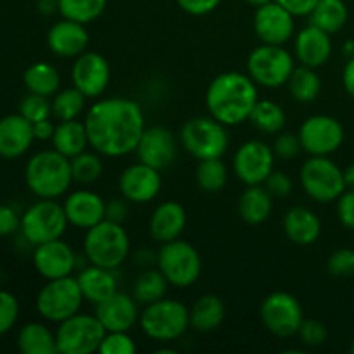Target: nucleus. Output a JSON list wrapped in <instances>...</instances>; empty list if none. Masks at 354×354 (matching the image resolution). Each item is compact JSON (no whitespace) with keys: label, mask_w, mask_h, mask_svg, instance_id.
<instances>
[{"label":"nucleus","mask_w":354,"mask_h":354,"mask_svg":"<svg viewBox=\"0 0 354 354\" xmlns=\"http://www.w3.org/2000/svg\"><path fill=\"white\" fill-rule=\"evenodd\" d=\"M90 147L100 156L123 158L137 151L145 127L144 111L127 97L97 100L83 120Z\"/></svg>","instance_id":"f257e3e1"},{"label":"nucleus","mask_w":354,"mask_h":354,"mask_svg":"<svg viewBox=\"0 0 354 354\" xmlns=\"http://www.w3.org/2000/svg\"><path fill=\"white\" fill-rule=\"evenodd\" d=\"M258 100L254 80L239 71L214 76L206 90L207 113L225 127H237L248 121Z\"/></svg>","instance_id":"f03ea898"},{"label":"nucleus","mask_w":354,"mask_h":354,"mask_svg":"<svg viewBox=\"0 0 354 354\" xmlns=\"http://www.w3.org/2000/svg\"><path fill=\"white\" fill-rule=\"evenodd\" d=\"M24 180L28 189L40 199H57L73 183L71 162L55 149L40 151L26 162Z\"/></svg>","instance_id":"7ed1b4c3"},{"label":"nucleus","mask_w":354,"mask_h":354,"mask_svg":"<svg viewBox=\"0 0 354 354\" xmlns=\"http://www.w3.org/2000/svg\"><path fill=\"white\" fill-rule=\"evenodd\" d=\"M83 254L90 265L118 270L130 254V237L123 223L102 220L88 228L83 239Z\"/></svg>","instance_id":"20e7f679"},{"label":"nucleus","mask_w":354,"mask_h":354,"mask_svg":"<svg viewBox=\"0 0 354 354\" xmlns=\"http://www.w3.org/2000/svg\"><path fill=\"white\" fill-rule=\"evenodd\" d=\"M138 325L152 341H176L190 328V310L180 301L162 297L144 308Z\"/></svg>","instance_id":"39448f33"},{"label":"nucleus","mask_w":354,"mask_h":354,"mask_svg":"<svg viewBox=\"0 0 354 354\" xmlns=\"http://www.w3.org/2000/svg\"><path fill=\"white\" fill-rule=\"evenodd\" d=\"M158 268L168 280L169 286L187 289L199 280L203 272V259L199 251L190 242L175 239L161 244L158 251Z\"/></svg>","instance_id":"423d86ee"},{"label":"nucleus","mask_w":354,"mask_h":354,"mask_svg":"<svg viewBox=\"0 0 354 354\" xmlns=\"http://www.w3.org/2000/svg\"><path fill=\"white\" fill-rule=\"evenodd\" d=\"M180 144L192 158L203 161L223 158L230 140L223 123L216 121L213 116H197L182 127Z\"/></svg>","instance_id":"0eeeda50"},{"label":"nucleus","mask_w":354,"mask_h":354,"mask_svg":"<svg viewBox=\"0 0 354 354\" xmlns=\"http://www.w3.org/2000/svg\"><path fill=\"white\" fill-rule=\"evenodd\" d=\"M82 289L76 277L47 280L37 296V311L41 318L52 324H61L73 315L80 313L83 306Z\"/></svg>","instance_id":"6e6552de"},{"label":"nucleus","mask_w":354,"mask_h":354,"mask_svg":"<svg viewBox=\"0 0 354 354\" xmlns=\"http://www.w3.org/2000/svg\"><path fill=\"white\" fill-rule=\"evenodd\" d=\"M301 185L308 197L322 204L337 201L344 194V171L328 156H311L299 171Z\"/></svg>","instance_id":"1a4fd4ad"},{"label":"nucleus","mask_w":354,"mask_h":354,"mask_svg":"<svg viewBox=\"0 0 354 354\" xmlns=\"http://www.w3.org/2000/svg\"><path fill=\"white\" fill-rule=\"evenodd\" d=\"M294 57L283 45L261 44L249 54L248 75L254 80L256 85L266 88H279L287 85L292 75Z\"/></svg>","instance_id":"9d476101"},{"label":"nucleus","mask_w":354,"mask_h":354,"mask_svg":"<svg viewBox=\"0 0 354 354\" xmlns=\"http://www.w3.org/2000/svg\"><path fill=\"white\" fill-rule=\"evenodd\" d=\"M55 342L59 354H92L99 351V346L106 335V328L93 315L76 313L68 320L57 324Z\"/></svg>","instance_id":"9b49d317"},{"label":"nucleus","mask_w":354,"mask_h":354,"mask_svg":"<svg viewBox=\"0 0 354 354\" xmlns=\"http://www.w3.org/2000/svg\"><path fill=\"white\" fill-rule=\"evenodd\" d=\"M68 225L62 204L55 203V199H40L21 216L19 230L30 244L38 245L61 239Z\"/></svg>","instance_id":"f8f14e48"},{"label":"nucleus","mask_w":354,"mask_h":354,"mask_svg":"<svg viewBox=\"0 0 354 354\" xmlns=\"http://www.w3.org/2000/svg\"><path fill=\"white\" fill-rule=\"evenodd\" d=\"M259 318L270 334L287 339L297 335V330L304 322V310L296 296L277 290L263 299Z\"/></svg>","instance_id":"ddd939ff"},{"label":"nucleus","mask_w":354,"mask_h":354,"mask_svg":"<svg viewBox=\"0 0 354 354\" xmlns=\"http://www.w3.org/2000/svg\"><path fill=\"white\" fill-rule=\"evenodd\" d=\"M303 151L310 156H330L344 142V127L328 114L310 116L297 131Z\"/></svg>","instance_id":"4468645a"},{"label":"nucleus","mask_w":354,"mask_h":354,"mask_svg":"<svg viewBox=\"0 0 354 354\" xmlns=\"http://www.w3.org/2000/svg\"><path fill=\"white\" fill-rule=\"evenodd\" d=\"M275 169V152L261 140H248L234 156V171L245 185H263Z\"/></svg>","instance_id":"2eb2a0df"},{"label":"nucleus","mask_w":354,"mask_h":354,"mask_svg":"<svg viewBox=\"0 0 354 354\" xmlns=\"http://www.w3.org/2000/svg\"><path fill=\"white\" fill-rule=\"evenodd\" d=\"M73 85L86 97L97 99L107 90L111 82V68L102 54L85 50L75 59L71 69Z\"/></svg>","instance_id":"dca6fc26"},{"label":"nucleus","mask_w":354,"mask_h":354,"mask_svg":"<svg viewBox=\"0 0 354 354\" xmlns=\"http://www.w3.org/2000/svg\"><path fill=\"white\" fill-rule=\"evenodd\" d=\"M80 256L62 239L35 245L33 266L47 280L69 277L78 270Z\"/></svg>","instance_id":"f3484780"},{"label":"nucleus","mask_w":354,"mask_h":354,"mask_svg":"<svg viewBox=\"0 0 354 354\" xmlns=\"http://www.w3.org/2000/svg\"><path fill=\"white\" fill-rule=\"evenodd\" d=\"M161 171L142 161L124 168L120 175V182H118L121 196L128 203L135 204H145L154 201L161 192Z\"/></svg>","instance_id":"a211bd4d"},{"label":"nucleus","mask_w":354,"mask_h":354,"mask_svg":"<svg viewBox=\"0 0 354 354\" xmlns=\"http://www.w3.org/2000/svg\"><path fill=\"white\" fill-rule=\"evenodd\" d=\"M252 26L261 44L283 45L294 35V16L277 0H272L256 9Z\"/></svg>","instance_id":"6ab92c4d"},{"label":"nucleus","mask_w":354,"mask_h":354,"mask_svg":"<svg viewBox=\"0 0 354 354\" xmlns=\"http://www.w3.org/2000/svg\"><path fill=\"white\" fill-rule=\"evenodd\" d=\"M95 317L106 332H130L138 324L140 311L131 294L118 290L106 301L95 304Z\"/></svg>","instance_id":"aec40b11"},{"label":"nucleus","mask_w":354,"mask_h":354,"mask_svg":"<svg viewBox=\"0 0 354 354\" xmlns=\"http://www.w3.org/2000/svg\"><path fill=\"white\" fill-rule=\"evenodd\" d=\"M176 151L178 147H176L175 135L168 128L151 127L144 130L135 152L138 156V161L161 171L175 161Z\"/></svg>","instance_id":"412c9836"},{"label":"nucleus","mask_w":354,"mask_h":354,"mask_svg":"<svg viewBox=\"0 0 354 354\" xmlns=\"http://www.w3.org/2000/svg\"><path fill=\"white\" fill-rule=\"evenodd\" d=\"M69 225L82 230L106 220V201L92 190H75L62 203Z\"/></svg>","instance_id":"4be33fe9"},{"label":"nucleus","mask_w":354,"mask_h":354,"mask_svg":"<svg viewBox=\"0 0 354 354\" xmlns=\"http://www.w3.org/2000/svg\"><path fill=\"white\" fill-rule=\"evenodd\" d=\"M294 54H296L299 64L310 66L315 69L322 68L327 64L332 55L330 33L320 30L315 24H308L296 35Z\"/></svg>","instance_id":"5701e85b"},{"label":"nucleus","mask_w":354,"mask_h":354,"mask_svg":"<svg viewBox=\"0 0 354 354\" xmlns=\"http://www.w3.org/2000/svg\"><path fill=\"white\" fill-rule=\"evenodd\" d=\"M88 31L85 24L62 17L52 24L47 33V45L59 57H78L88 47Z\"/></svg>","instance_id":"b1692460"},{"label":"nucleus","mask_w":354,"mask_h":354,"mask_svg":"<svg viewBox=\"0 0 354 354\" xmlns=\"http://www.w3.org/2000/svg\"><path fill=\"white\" fill-rule=\"evenodd\" d=\"M33 140V123L24 116L9 114L0 120V158H21L30 151Z\"/></svg>","instance_id":"393cba45"},{"label":"nucleus","mask_w":354,"mask_h":354,"mask_svg":"<svg viewBox=\"0 0 354 354\" xmlns=\"http://www.w3.org/2000/svg\"><path fill=\"white\" fill-rule=\"evenodd\" d=\"M187 225V211L176 201L161 203L151 214L149 234L159 244H166L180 239Z\"/></svg>","instance_id":"a878e982"},{"label":"nucleus","mask_w":354,"mask_h":354,"mask_svg":"<svg viewBox=\"0 0 354 354\" xmlns=\"http://www.w3.org/2000/svg\"><path fill=\"white\" fill-rule=\"evenodd\" d=\"M114 272L116 270L102 268V266L90 265V263L80 268L76 273V280H78L85 301L95 306L113 296L114 292H118V279Z\"/></svg>","instance_id":"bb28decb"},{"label":"nucleus","mask_w":354,"mask_h":354,"mask_svg":"<svg viewBox=\"0 0 354 354\" xmlns=\"http://www.w3.org/2000/svg\"><path fill=\"white\" fill-rule=\"evenodd\" d=\"M282 230L292 244L311 245L320 239L322 221L308 207L294 206L283 214Z\"/></svg>","instance_id":"cd10ccee"},{"label":"nucleus","mask_w":354,"mask_h":354,"mask_svg":"<svg viewBox=\"0 0 354 354\" xmlns=\"http://www.w3.org/2000/svg\"><path fill=\"white\" fill-rule=\"evenodd\" d=\"M273 211V196L265 185H248L239 197V216L248 225H261Z\"/></svg>","instance_id":"c85d7f7f"},{"label":"nucleus","mask_w":354,"mask_h":354,"mask_svg":"<svg viewBox=\"0 0 354 354\" xmlns=\"http://www.w3.org/2000/svg\"><path fill=\"white\" fill-rule=\"evenodd\" d=\"M225 315V303L216 294H204L190 308V327L201 334L213 332L223 324Z\"/></svg>","instance_id":"c756f323"},{"label":"nucleus","mask_w":354,"mask_h":354,"mask_svg":"<svg viewBox=\"0 0 354 354\" xmlns=\"http://www.w3.org/2000/svg\"><path fill=\"white\" fill-rule=\"evenodd\" d=\"M52 145H54L55 151L61 152L68 159L82 154L83 151H86V147H90L85 123L80 120L59 121L55 124Z\"/></svg>","instance_id":"7c9ffc66"},{"label":"nucleus","mask_w":354,"mask_h":354,"mask_svg":"<svg viewBox=\"0 0 354 354\" xmlns=\"http://www.w3.org/2000/svg\"><path fill=\"white\" fill-rule=\"evenodd\" d=\"M17 348L23 354H57L55 332L45 324L31 322L17 334Z\"/></svg>","instance_id":"2f4dec72"},{"label":"nucleus","mask_w":354,"mask_h":354,"mask_svg":"<svg viewBox=\"0 0 354 354\" xmlns=\"http://www.w3.org/2000/svg\"><path fill=\"white\" fill-rule=\"evenodd\" d=\"M24 86L28 92L44 97H54L61 90V76L59 71L48 62H35L24 71Z\"/></svg>","instance_id":"473e14b6"},{"label":"nucleus","mask_w":354,"mask_h":354,"mask_svg":"<svg viewBox=\"0 0 354 354\" xmlns=\"http://www.w3.org/2000/svg\"><path fill=\"white\" fill-rule=\"evenodd\" d=\"M249 121L258 131L266 135H275L286 128L287 114L280 104L270 99H259L252 107Z\"/></svg>","instance_id":"72a5a7b5"},{"label":"nucleus","mask_w":354,"mask_h":354,"mask_svg":"<svg viewBox=\"0 0 354 354\" xmlns=\"http://www.w3.org/2000/svg\"><path fill=\"white\" fill-rule=\"evenodd\" d=\"M348 6L344 0H320L310 14V24H315L327 33H337L348 23Z\"/></svg>","instance_id":"f704fd0d"},{"label":"nucleus","mask_w":354,"mask_h":354,"mask_svg":"<svg viewBox=\"0 0 354 354\" xmlns=\"http://www.w3.org/2000/svg\"><path fill=\"white\" fill-rule=\"evenodd\" d=\"M168 280L161 273L159 268H144V272L135 279L133 289H131V296L137 299L138 304L156 303V301L166 297L168 292Z\"/></svg>","instance_id":"c9c22d12"},{"label":"nucleus","mask_w":354,"mask_h":354,"mask_svg":"<svg viewBox=\"0 0 354 354\" xmlns=\"http://www.w3.org/2000/svg\"><path fill=\"white\" fill-rule=\"evenodd\" d=\"M289 92L294 100L301 104L313 102L322 92V80L318 76L317 69L310 68V66H296L290 75L289 82Z\"/></svg>","instance_id":"e433bc0d"},{"label":"nucleus","mask_w":354,"mask_h":354,"mask_svg":"<svg viewBox=\"0 0 354 354\" xmlns=\"http://www.w3.org/2000/svg\"><path fill=\"white\" fill-rule=\"evenodd\" d=\"M107 0H57V10L64 19L88 24L102 16Z\"/></svg>","instance_id":"4c0bfd02"},{"label":"nucleus","mask_w":354,"mask_h":354,"mask_svg":"<svg viewBox=\"0 0 354 354\" xmlns=\"http://www.w3.org/2000/svg\"><path fill=\"white\" fill-rule=\"evenodd\" d=\"M228 180V169L221 158H211L199 161L196 169V182L203 192L214 194L223 190Z\"/></svg>","instance_id":"58836bf2"},{"label":"nucleus","mask_w":354,"mask_h":354,"mask_svg":"<svg viewBox=\"0 0 354 354\" xmlns=\"http://www.w3.org/2000/svg\"><path fill=\"white\" fill-rule=\"evenodd\" d=\"M85 102L86 97L75 85L62 88L55 93L52 100V114L59 121L78 120L80 114L85 111Z\"/></svg>","instance_id":"ea45409f"},{"label":"nucleus","mask_w":354,"mask_h":354,"mask_svg":"<svg viewBox=\"0 0 354 354\" xmlns=\"http://www.w3.org/2000/svg\"><path fill=\"white\" fill-rule=\"evenodd\" d=\"M69 162H71L73 182L82 183V185H90V183L97 182L104 173L102 159L95 151H83L82 154L69 159Z\"/></svg>","instance_id":"a19ab883"},{"label":"nucleus","mask_w":354,"mask_h":354,"mask_svg":"<svg viewBox=\"0 0 354 354\" xmlns=\"http://www.w3.org/2000/svg\"><path fill=\"white\" fill-rule=\"evenodd\" d=\"M19 114L26 118L31 123L47 120L52 116V102H48V97L37 95V93H28L19 104Z\"/></svg>","instance_id":"79ce46f5"},{"label":"nucleus","mask_w":354,"mask_h":354,"mask_svg":"<svg viewBox=\"0 0 354 354\" xmlns=\"http://www.w3.org/2000/svg\"><path fill=\"white\" fill-rule=\"evenodd\" d=\"M327 272L335 279L354 277V249L342 248L332 252L327 261Z\"/></svg>","instance_id":"37998d69"},{"label":"nucleus","mask_w":354,"mask_h":354,"mask_svg":"<svg viewBox=\"0 0 354 354\" xmlns=\"http://www.w3.org/2000/svg\"><path fill=\"white\" fill-rule=\"evenodd\" d=\"M135 351L137 344L128 332H106L99 346L100 354H133Z\"/></svg>","instance_id":"c03bdc74"},{"label":"nucleus","mask_w":354,"mask_h":354,"mask_svg":"<svg viewBox=\"0 0 354 354\" xmlns=\"http://www.w3.org/2000/svg\"><path fill=\"white\" fill-rule=\"evenodd\" d=\"M272 149L275 152V158L283 159V161H290V159L299 156V152L303 151V144H301L299 135L282 130L277 135L275 140H273Z\"/></svg>","instance_id":"a18cd8bd"},{"label":"nucleus","mask_w":354,"mask_h":354,"mask_svg":"<svg viewBox=\"0 0 354 354\" xmlns=\"http://www.w3.org/2000/svg\"><path fill=\"white\" fill-rule=\"evenodd\" d=\"M297 337L301 339L304 346H310V348H320L327 342L328 339V330L322 322L318 320H306L301 324L299 330H297Z\"/></svg>","instance_id":"49530a36"},{"label":"nucleus","mask_w":354,"mask_h":354,"mask_svg":"<svg viewBox=\"0 0 354 354\" xmlns=\"http://www.w3.org/2000/svg\"><path fill=\"white\" fill-rule=\"evenodd\" d=\"M19 317V303L16 296L7 290H0V335L7 334L16 325Z\"/></svg>","instance_id":"de8ad7c7"},{"label":"nucleus","mask_w":354,"mask_h":354,"mask_svg":"<svg viewBox=\"0 0 354 354\" xmlns=\"http://www.w3.org/2000/svg\"><path fill=\"white\" fill-rule=\"evenodd\" d=\"M263 185H265L266 189H268V192L272 194L273 197H277V199H283V197L289 196L294 189V183L292 180H290V176L283 171H275V169H273L272 175L265 180Z\"/></svg>","instance_id":"09e8293b"},{"label":"nucleus","mask_w":354,"mask_h":354,"mask_svg":"<svg viewBox=\"0 0 354 354\" xmlns=\"http://www.w3.org/2000/svg\"><path fill=\"white\" fill-rule=\"evenodd\" d=\"M337 218L348 230L354 232V190L346 189L337 199Z\"/></svg>","instance_id":"8fccbe9b"},{"label":"nucleus","mask_w":354,"mask_h":354,"mask_svg":"<svg viewBox=\"0 0 354 354\" xmlns=\"http://www.w3.org/2000/svg\"><path fill=\"white\" fill-rule=\"evenodd\" d=\"M21 228V218L10 206L0 204V237L16 234Z\"/></svg>","instance_id":"3c124183"},{"label":"nucleus","mask_w":354,"mask_h":354,"mask_svg":"<svg viewBox=\"0 0 354 354\" xmlns=\"http://www.w3.org/2000/svg\"><path fill=\"white\" fill-rule=\"evenodd\" d=\"M176 2L180 9L190 16H206L220 6L221 0H176Z\"/></svg>","instance_id":"603ef678"},{"label":"nucleus","mask_w":354,"mask_h":354,"mask_svg":"<svg viewBox=\"0 0 354 354\" xmlns=\"http://www.w3.org/2000/svg\"><path fill=\"white\" fill-rule=\"evenodd\" d=\"M128 213H130V207H128V201L123 196L106 201V220L114 221V223H124Z\"/></svg>","instance_id":"864d4df0"},{"label":"nucleus","mask_w":354,"mask_h":354,"mask_svg":"<svg viewBox=\"0 0 354 354\" xmlns=\"http://www.w3.org/2000/svg\"><path fill=\"white\" fill-rule=\"evenodd\" d=\"M282 7H286L294 17L296 16H310L317 3L320 0H277Z\"/></svg>","instance_id":"5fc2aeb1"},{"label":"nucleus","mask_w":354,"mask_h":354,"mask_svg":"<svg viewBox=\"0 0 354 354\" xmlns=\"http://www.w3.org/2000/svg\"><path fill=\"white\" fill-rule=\"evenodd\" d=\"M54 131H55V124L52 123L50 118L33 123L35 140H52V137H54Z\"/></svg>","instance_id":"6e6d98bb"},{"label":"nucleus","mask_w":354,"mask_h":354,"mask_svg":"<svg viewBox=\"0 0 354 354\" xmlns=\"http://www.w3.org/2000/svg\"><path fill=\"white\" fill-rule=\"evenodd\" d=\"M342 85H344V90L348 92V95L354 100V55H351V59L344 66V71H342Z\"/></svg>","instance_id":"4d7b16f0"},{"label":"nucleus","mask_w":354,"mask_h":354,"mask_svg":"<svg viewBox=\"0 0 354 354\" xmlns=\"http://www.w3.org/2000/svg\"><path fill=\"white\" fill-rule=\"evenodd\" d=\"M38 9L44 14H52L57 9V0H40L38 2Z\"/></svg>","instance_id":"13d9d810"},{"label":"nucleus","mask_w":354,"mask_h":354,"mask_svg":"<svg viewBox=\"0 0 354 354\" xmlns=\"http://www.w3.org/2000/svg\"><path fill=\"white\" fill-rule=\"evenodd\" d=\"M344 182H346V189L354 190V162L344 169Z\"/></svg>","instance_id":"bf43d9fd"},{"label":"nucleus","mask_w":354,"mask_h":354,"mask_svg":"<svg viewBox=\"0 0 354 354\" xmlns=\"http://www.w3.org/2000/svg\"><path fill=\"white\" fill-rule=\"evenodd\" d=\"M244 2H248L249 6H252V7H256V9H258V7L265 6V3L272 2V0H244Z\"/></svg>","instance_id":"052dcab7"},{"label":"nucleus","mask_w":354,"mask_h":354,"mask_svg":"<svg viewBox=\"0 0 354 354\" xmlns=\"http://www.w3.org/2000/svg\"><path fill=\"white\" fill-rule=\"evenodd\" d=\"M351 353L354 354V339H353V342H351Z\"/></svg>","instance_id":"680f3d73"}]
</instances>
